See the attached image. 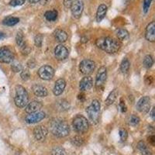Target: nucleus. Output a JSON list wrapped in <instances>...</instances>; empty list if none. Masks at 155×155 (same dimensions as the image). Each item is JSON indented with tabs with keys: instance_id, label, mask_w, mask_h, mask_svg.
Wrapping results in <instances>:
<instances>
[{
	"instance_id": "nucleus-1",
	"label": "nucleus",
	"mask_w": 155,
	"mask_h": 155,
	"mask_svg": "<svg viewBox=\"0 0 155 155\" xmlns=\"http://www.w3.org/2000/svg\"><path fill=\"white\" fill-rule=\"evenodd\" d=\"M95 45L108 54L116 53L122 46L120 41L109 37L98 38L95 41Z\"/></svg>"
},
{
	"instance_id": "nucleus-2",
	"label": "nucleus",
	"mask_w": 155,
	"mask_h": 155,
	"mask_svg": "<svg viewBox=\"0 0 155 155\" xmlns=\"http://www.w3.org/2000/svg\"><path fill=\"white\" fill-rule=\"evenodd\" d=\"M50 130L58 137H65L70 133V127L65 121L61 119H54L50 124Z\"/></svg>"
},
{
	"instance_id": "nucleus-3",
	"label": "nucleus",
	"mask_w": 155,
	"mask_h": 155,
	"mask_svg": "<svg viewBox=\"0 0 155 155\" xmlns=\"http://www.w3.org/2000/svg\"><path fill=\"white\" fill-rule=\"evenodd\" d=\"M15 90H16V95L14 98L15 104L19 108H24L29 102V95L27 91L22 85H16Z\"/></svg>"
},
{
	"instance_id": "nucleus-4",
	"label": "nucleus",
	"mask_w": 155,
	"mask_h": 155,
	"mask_svg": "<svg viewBox=\"0 0 155 155\" xmlns=\"http://www.w3.org/2000/svg\"><path fill=\"white\" fill-rule=\"evenodd\" d=\"M101 104L99 100L94 99L92 103L86 109V113L88 114L89 120L92 124H97L99 120Z\"/></svg>"
},
{
	"instance_id": "nucleus-5",
	"label": "nucleus",
	"mask_w": 155,
	"mask_h": 155,
	"mask_svg": "<svg viewBox=\"0 0 155 155\" xmlns=\"http://www.w3.org/2000/svg\"><path fill=\"white\" fill-rule=\"evenodd\" d=\"M72 126L74 130L79 134L87 132L89 128V123L85 116L78 115L73 119Z\"/></svg>"
},
{
	"instance_id": "nucleus-6",
	"label": "nucleus",
	"mask_w": 155,
	"mask_h": 155,
	"mask_svg": "<svg viewBox=\"0 0 155 155\" xmlns=\"http://www.w3.org/2000/svg\"><path fill=\"white\" fill-rule=\"evenodd\" d=\"M107 78V69L106 67L102 66L98 70L95 78V88L98 90H102L104 88Z\"/></svg>"
},
{
	"instance_id": "nucleus-7",
	"label": "nucleus",
	"mask_w": 155,
	"mask_h": 155,
	"mask_svg": "<svg viewBox=\"0 0 155 155\" xmlns=\"http://www.w3.org/2000/svg\"><path fill=\"white\" fill-rule=\"evenodd\" d=\"M95 69V63L90 59L81 61L79 64L80 72L85 76L90 75Z\"/></svg>"
},
{
	"instance_id": "nucleus-8",
	"label": "nucleus",
	"mask_w": 155,
	"mask_h": 155,
	"mask_svg": "<svg viewBox=\"0 0 155 155\" xmlns=\"http://www.w3.org/2000/svg\"><path fill=\"white\" fill-rule=\"evenodd\" d=\"M38 75L41 79L49 81L54 76V69L50 65H44L39 68Z\"/></svg>"
},
{
	"instance_id": "nucleus-9",
	"label": "nucleus",
	"mask_w": 155,
	"mask_h": 155,
	"mask_svg": "<svg viewBox=\"0 0 155 155\" xmlns=\"http://www.w3.org/2000/svg\"><path fill=\"white\" fill-rule=\"evenodd\" d=\"M70 9L73 17L75 19H79L84 10V3L81 0H74Z\"/></svg>"
},
{
	"instance_id": "nucleus-10",
	"label": "nucleus",
	"mask_w": 155,
	"mask_h": 155,
	"mask_svg": "<svg viewBox=\"0 0 155 155\" xmlns=\"http://www.w3.org/2000/svg\"><path fill=\"white\" fill-rule=\"evenodd\" d=\"M137 109L141 113H147L150 108V98L149 96H143L137 103Z\"/></svg>"
},
{
	"instance_id": "nucleus-11",
	"label": "nucleus",
	"mask_w": 155,
	"mask_h": 155,
	"mask_svg": "<svg viewBox=\"0 0 155 155\" xmlns=\"http://www.w3.org/2000/svg\"><path fill=\"white\" fill-rule=\"evenodd\" d=\"M45 113L42 111H37L34 112V113H29L25 118V121L26 123L29 124H37L39 122H41V120H44L45 118Z\"/></svg>"
},
{
	"instance_id": "nucleus-12",
	"label": "nucleus",
	"mask_w": 155,
	"mask_h": 155,
	"mask_svg": "<svg viewBox=\"0 0 155 155\" xmlns=\"http://www.w3.org/2000/svg\"><path fill=\"white\" fill-rule=\"evenodd\" d=\"M14 59V54L9 48L6 47L0 48V62L11 63Z\"/></svg>"
},
{
	"instance_id": "nucleus-13",
	"label": "nucleus",
	"mask_w": 155,
	"mask_h": 155,
	"mask_svg": "<svg viewBox=\"0 0 155 155\" xmlns=\"http://www.w3.org/2000/svg\"><path fill=\"white\" fill-rule=\"evenodd\" d=\"M48 134V129L44 126H37L34 130V136L38 141H43L46 139Z\"/></svg>"
},
{
	"instance_id": "nucleus-14",
	"label": "nucleus",
	"mask_w": 155,
	"mask_h": 155,
	"mask_svg": "<svg viewBox=\"0 0 155 155\" xmlns=\"http://www.w3.org/2000/svg\"><path fill=\"white\" fill-rule=\"evenodd\" d=\"M54 56L58 61H64L68 57V51L62 44H58L54 49Z\"/></svg>"
},
{
	"instance_id": "nucleus-15",
	"label": "nucleus",
	"mask_w": 155,
	"mask_h": 155,
	"mask_svg": "<svg viewBox=\"0 0 155 155\" xmlns=\"http://www.w3.org/2000/svg\"><path fill=\"white\" fill-rule=\"evenodd\" d=\"M145 38L149 42H154L155 41V22H150L147 26L146 31H145Z\"/></svg>"
},
{
	"instance_id": "nucleus-16",
	"label": "nucleus",
	"mask_w": 155,
	"mask_h": 155,
	"mask_svg": "<svg viewBox=\"0 0 155 155\" xmlns=\"http://www.w3.org/2000/svg\"><path fill=\"white\" fill-rule=\"evenodd\" d=\"M92 86H93V80H92V78L90 77L89 75L85 76L80 81L79 89L81 92L88 91L92 88Z\"/></svg>"
},
{
	"instance_id": "nucleus-17",
	"label": "nucleus",
	"mask_w": 155,
	"mask_h": 155,
	"mask_svg": "<svg viewBox=\"0 0 155 155\" xmlns=\"http://www.w3.org/2000/svg\"><path fill=\"white\" fill-rule=\"evenodd\" d=\"M43 107L42 102L37 100H33L28 102V104L25 106V111L27 113H34V112L40 111V109Z\"/></svg>"
},
{
	"instance_id": "nucleus-18",
	"label": "nucleus",
	"mask_w": 155,
	"mask_h": 155,
	"mask_svg": "<svg viewBox=\"0 0 155 155\" xmlns=\"http://www.w3.org/2000/svg\"><path fill=\"white\" fill-rule=\"evenodd\" d=\"M65 87L66 81H64V79H63V78H59L58 80H57L53 89V92L54 94V95L58 96V95H61V94L63 93Z\"/></svg>"
},
{
	"instance_id": "nucleus-19",
	"label": "nucleus",
	"mask_w": 155,
	"mask_h": 155,
	"mask_svg": "<svg viewBox=\"0 0 155 155\" xmlns=\"http://www.w3.org/2000/svg\"><path fill=\"white\" fill-rule=\"evenodd\" d=\"M32 90L34 95L37 97H46L48 95V89L44 85L36 84L33 85Z\"/></svg>"
},
{
	"instance_id": "nucleus-20",
	"label": "nucleus",
	"mask_w": 155,
	"mask_h": 155,
	"mask_svg": "<svg viewBox=\"0 0 155 155\" xmlns=\"http://www.w3.org/2000/svg\"><path fill=\"white\" fill-rule=\"evenodd\" d=\"M108 7L107 5H105V4H101L98 7L96 12V21L97 22H101L102 19H104L105 16L106 15V12H107Z\"/></svg>"
},
{
	"instance_id": "nucleus-21",
	"label": "nucleus",
	"mask_w": 155,
	"mask_h": 155,
	"mask_svg": "<svg viewBox=\"0 0 155 155\" xmlns=\"http://www.w3.org/2000/svg\"><path fill=\"white\" fill-rule=\"evenodd\" d=\"M54 36L55 39L58 42L64 43L65 42L68 40V34L64 30H61V29H57L54 32Z\"/></svg>"
},
{
	"instance_id": "nucleus-22",
	"label": "nucleus",
	"mask_w": 155,
	"mask_h": 155,
	"mask_svg": "<svg viewBox=\"0 0 155 155\" xmlns=\"http://www.w3.org/2000/svg\"><path fill=\"white\" fill-rule=\"evenodd\" d=\"M116 35L120 41H126L129 38V32L123 28H119L116 30Z\"/></svg>"
},
{
	"instance_id": "nucleus-23",
	"label": "nucleus",
	"mask_w": 155,
	"mask_h": 155,
	"mask_svg": "<svg viewBox=\"0 0 155 155\" xmlns=\"http://www.w3.org/2000/svg\"><path fill=\"white\" fill-rule=\"evenodd\" d=\"M118 90L114 89L110 93H109V96L107 97V99H106V102H105V104L106 106H111L113 102L116 101V98H117V95H118Z\"/></svg>"
},
{
	"instance_id": "nucleus-24",
	"label": "nucleus",
	"mask_w": 155,
	"mask_h": 155,
	"mask_svg": "<svg viewBox=\"0 0 155 155\" xmlns=\"http://www.w3.org/2000/svg\"><path fill=\"white\" fill-rule=\"evenodd\" d=\"M137 148L142 155H152L150 150L143 141H140L137 143Z\"/></svg>"
},
{
	"instance_id": "nucleus-25",
	"label": "nucleus",
	"mask_w": 155,
	"mask_h": 155,
	"mask_svg": "<svg viewBox=\"0 0 155 155\" xmlns=\"http://www.w3.org/2000/svg\"><path fill=\"white\" fill-rule=\"evenodd\" d=\"M19 22V19L18 17H15V16H7L3 19L2 23L5 26H8V27H12L17 24Z\"/></svg>"
},
{
	"instance_id": "nucleus-26",
	"label": "nucleus",
	"mask_w": 155,
	"mask_h": 155,
	"mask_svg": "<svg viewBox=\"0 0 155 155\" xmlns=\"http://www.w3.org/2000/svg\"><path fill=\"white\" fill-rule=\"evenodd\" d=\"M58 11L55 10V9H53V10H49L47 11L45 13H44V17L46 18V19L48 21L52 22L55 21L58 18Z\"/></svg>"
},
{
	"instance_id": "nucleus-27",
	"label": "nucleus",
	"mask_w": 155,
	"mask_h": 155,
	"mask_svg": "<svg viewBox=\"0 0 155 155\" xmlns=\"http://www.w3.org/2000/svg\"><path fill=\"white\" fill-rule=\"evenodd\" d=\"M16 44H17V46L20 48V50L23 49V48H25L27 45L26 44V42H25L24 37H23V34H22L21 32H18L17 35L16 37Z\"/></svg>"
},
{
	"instance_id": "nucleus-28",
	"label": "nucleus",
	"mask_w": 155,
	"mask_h": 155,
	"mask_svg": "<svg viewBox=\"0 0 155 155\" xmlns=\"http://www.w3.org/2000/svg\"><path fill=\"white\" fill-rule=\"evenodd\" d=\"M130 67V63L129 60L127 58H124V60L122 61L121 64H120V71H122V73L126 74V73L128 72Z\"/></svg>"
},
{
	"instance_id": "nucleus-29",
	"label": "nucleus",
	"mask_w": 155,
	"mask_h": 155,
	"mask_svg": "<svg viewBox=\"0 0 155 155\" xmlns=\"http://www.w3.org/2000/svg\"><path fill=\"white\" fill-rule=\"evenodd\" d=\"M143 66H144L146 68H150L152 67V65L153 64V58H152L150 55H147L143 58Z\"/></svg>"
},
{
	"instance_id": "nucleus-30",
	"label": "nucleus",
	"mask_w": 155,
	"mask_h": 155,
	"mask_svg": "<svg viewBox=\"0 0 155 155\" xmlns=\"http://www.w3.org/2000/svg\"><path fill=\"white\" fill-rule=\"evenodd\" d=\"M70 108V104L68 103V102L66 100H60L58 102V109H60L62 111H64V110H68Z\"/></svg>"
},
{
	"instance_id": "nucleus-31",
	"label": "nucleus",
	"mask_w": 155,
	"mask_h": 155,
	"mask_svg": "<svg viewBox=\"0 0 155 155\" xmlns=\"http://www.w3.org/2000/svg\"><path fill=\"white\" fill-rule=\"evenodd\" d=\"M140 119L139 118V116H136V115H131L129 119V124L134 127L140 124Z\"/></svg>"
},
{
	"instance_id": "nucleus-32",
	"label": "nucleus",
	"mask_w": 155,
	"mask_h": 155,
	"mask_svg": "<svg viewBox=\"0 0 155 155\" xmlns=\"http://www.w3.org/2000/svg\"><path fill=\"white\" fill-rule=\"evenodd\" d=\"M20 77L23 81H27L30 79V72L29 71L28 69H23L20 73Z\"/></svg>"
},
{
	"instance_id": "nucleus-33",
	"label": "nucleus",
	"mask_w": 155,
	"mask_h": 155,
	"mask_svg": "<svg viewBox=\"0 0 155 155\" xmlns=\"http://www.w3.org/2000/svg\"><path fill=\"white\" fill-rule=\"evenodd\" d=\"M71 143H72L74 145H75V146L80 147L83 144L84 141H83L82 138L76 136V137H74L72 138V140H71Z\"/></svg>"
},
{
	"instance_id": "nucleus-34",
	"label": "nucleus",
	"mask_w": 155,
	"mask_h": 155,
	"mask_svg": "<svg viewBox=\"0 0 155 155\" xmlns=\"http://www.w3.org/2000/svg\"><path fill=\"white\" fill-rule=\"evenodd\" d=\"M43 44V36L41 34H37L34 38V44L37 48H41Z\"/></svg>"
},
{
	"instance_id": "nucleus-35",
	"label": "nucleus",
	"mask_w": 155,
	"mask_h": 155,
	"mask_svg": "<svg viewBox=\"0 0 155 155\" xmlns=\"http://www.w3.org/2000/svg\"><path fill=\"white\" fill-rule=\"evenodd\" d=\"M152 0H143V11L145 14L147 13L150 7V5H151Z\"/></svg>"
},
{
	"instance_id": "nucleus-36",
	"label": "nucleus",
	"mask_w": 155,
	"mask_h": 155,
	"mask_svg": "<svg viewBox=\"0 0 155 155\" xmlns=\"http://www.w3.org/2000/svg\"><path fill=\"white\" fill-rule=\"evenodd\" d=\"M51 155H65V150L62 147H56L52 150Z\"/></svg>"
},
{
	"instance_id": "nucleus-37",
	"label": "nucleus",
	"mask_w": 155,
	"mask_h": 155,
	"mask_svg": "<svg viewBox=\"0 0 155 155\" xmlns=\"http://www.w3.org/2000/svg\"><path fill=\"white\" fill-rule=\"evenodd\" d=\"M26 0H11L9 2V5L11 6H13V7H16V6H19V5H22L25 3Z\"/></svg>"
},
{
	"instance_id": "nucleus-38",
	"label": "nucleus",
	"mask_w": 155,
	"mask_h": 155,
	"mask_svg": "<svg viewBox=\"0 0 155 155\" xmlns=\"http://www.w3.org/2000/svg\"><path fill=\"white\" fill-rule=\"evenodd\" d=\"M12 70L14 71V72H19L20 71L23 70V68L22 65L19 63H13L12 64Z\"/></svg>"
},
{
	"instance_id": "nucleus-39",
	"label": "nucleus",
	"mask_w": 155,
	"mask_h": 155,
	"mask_svg": "<svg viewBox=\"0 0 155 155\" xmlns=\"http://www.w3.org/2000/svg\"><path fill=\"white\" fill-rule=\"evenodd\" d=\"M120 137L122 141H125L128 137V133L124 129H121L120 130Z\"/></svg>"
},
{
	"instance_id": "nucleus-40",
	"label": "nucleus",
	"mask_w": 155,
	"mask_h": 155,
	"mask_svg": "<svg viewBox=\"0 0 155 155\" xmlns=\"http://www.w3.org/2000/svg\"><path fill=\"white\" fill-rule=\"evenodd\" d=\"M119 106H120V110H121V112L123 113H126V112L127 111V106H126L125 102L123 100V99H120V104H119Z\"/></svg>"
},
{
	"instance_id": "nucleus-41",
	"label": "nucleus",
	"mask_w": 155,
	"mask_h": 155,
	"mask_svg": "<svg viewBox=\"0 0 155 155\" xmlns=\"http://www.w3.org/2000/svg\"><path fill=\"white\" fill-rule=\"evenodd\" d=\"M74 0H64V5L67 9H70Z\"/></svg>"
},
{
	"instance_id": "nucleus-42",
	"label": "nucleus",
	"mask_w": 155,
	"mask_h": 155,
	"mask_svg": "<svg viewBox=\"0 0 155 155\" xmlns=\"http://www.w3.org/2000/svg\"><path fill=\"white\" fill-rule=\"evenodd\" d=\"M145 82H146L147 85H151L153 83V78L151 76H147L145 79Z\"/></svg>"
},
{
	"instance_id": "nucleus-43",
	"label": "nucleus",
	"mask_w": 155,
	"mask_h": 155,
	"mask_svg": "<svg viewBox=\"0 0 155 155\" xmlns=\"http://www.w3.org/2000/svg\"><path fill=\"white\" fill-rule=\"evenodd\" d=\"M27 65H28V67L30 68H34L36 66V63L34 60H30L29 61V62L27 63Z\"/></svg>"
},
{
	"instance_id": "nucleus-44",
	"label": "nucleus",
	"mask_w": 155,
	"mask_h": 155,
	"mask_svg": "<svg viewBox=\"0 0 155 155\" xmlns=\"http://www.w3.org/2000/svg\"><path fill=\"white\" fill-rule=\"evenodd\" d=\"M148 139H149V141H150V143L152 145H154V136H150V137H149Z\"/></svg>"
},
{
	"instance_id": "nucleus-45",
	"label": "nucleus",
	"mask_w": 155,
	"mask_h": 155,
	"mask_svg": "<svg viewBox=\"0 0 155 155\" xmlns=\"http://www.w3.org/2000/svg\"><path fill=\"white\" fill-rule=\"evenodd\" d=\"M78 98V99H79L81 102H83V101L85 100V95H84V94H82V93L79 94Z\"/></svg>"
},
{
	"instance_id": "nucleus-46",
	"label": "nucleus",
	"mask_w": 155,
	"mask_h": 155,
	"mask_svg": "<svg viewBox=\"0 0 155 155\" xmlns=\"http://www.w3.org/2000/svg\"><path fill=\"white\" fill-rule=\"evenodd\" d=\"M155 108H153V109H152V110H151V113H150V116H151L152 117V119H153V120H154L155 119V115H154V111H155Z\"/></svg>"
},
{
	"instance_id": "nucleus-47",
	"label": "nucleus",
	"mask_w": 155,
	"mask_h": 155,
	"mask_svg": "<svg viewBox=\"0 0 155 155\" xmlns=\"http://www.w3.org/2000/svg\"><path fill=\"white\" fill-rule=\"evenodd\" d=\"M50 1H51V0H41V2L42 5H46V4H48Z\"/></svg>"
},
{
	"instance_id": "nucleus-48",
	"label": "nucleus",
	"mask_w": 155,
	"mask_h": 155,
	"mask_svg": "<svg viewBox=\"0 0 155 155\" xmlns=\"http://www.w3.org/2000/svg\"><path fill=\"white\" fill-rule=\"evenodd\" d=\"M29 2H30V3L35 4V3H37V2H41V0H29Z\"/></svg>"
},
{
	"instance_id": "nucleus-49",
	"label": "nucleus",
	"mask_w": 155,
	"mask_h": 155,
	"mask_svg": "<svg viewBox=\"0 0 155 155\" xmlns=\"http://www.w3.org/2000/svg\"><path fill=\"white\" fill-rule=\"evenodd\" d=\"M5 37V35L4 33H2V32H0V41L1 40H2V39H4Z\"/></svg>"
}]
</instances>
